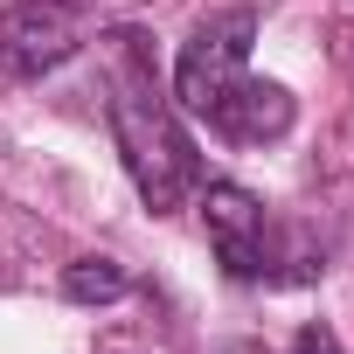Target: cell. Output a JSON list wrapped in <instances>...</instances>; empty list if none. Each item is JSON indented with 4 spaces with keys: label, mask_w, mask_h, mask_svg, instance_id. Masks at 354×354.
I'll use <instances>...</instances> for the list:
<instances>
[{
    "label": "cell",
    "mask_w": 354,
    "mask_h": 354,
    "mask_svg": "<svg viewBox=\"0 0 354 354\" xmlns=\"http://www.w3.org/2000/svg\"><path fill=\"white\" fill-rule=\"evenodd\" d=\"M250 35L257 15L223 8L181 42V63H174V104L223 132L230 146H271L292 132V91L250 77Z\"/></svg>",
    "instance_id": "obj_2"
},
{
    "label": "cell",
    "mask_w": 354,
    "mask_h": 354,
    "mask_svg": "<svg viewBox=\"0 0 354 354\" xmlns=\"http://www.w3.org/2000/svg\"><path fill=\"white\" fill-rule=\"evenodd\" d=\"M202 223H209L216 264H223L236 285L271 278V264H278V250H271V216H264V202H257L243 181H209V188H202Z\"/></svg>",
    "instance_id": "obj_3"
},
{
    "label": "cell",
    "mask_w": 354,
    "mask_h": 354,
    "mask_svg": "<svg viewBox=\"0 0 354 354\" xmlns=\"http://www.w3.org/2000/svg\"><path fill=\"white\" fill-rule=\"evenodd\" d=\"M292 354H340V340H333V326H299Z\"/></svg>",
    "instance_id": "obj_6"
},
{
    "label": "cell",
    "mask_w": 354,
    "mask_h": 354,
    "mask_svg": "<svg viewBox=\"0 0 354 354\" xmlns=\"http://www.w3.org/2000/svg\"><path fill=\"white\" fill-rule=\"evenodd\" d=\"M132 292V278H125V264H111V257H77L70 271H63V299L70 306H118Z\"/></svg>",
    "instance_id": "obj_5"
},
{
    "label": "cell",
    "mask_w": 354,
    "mask_h": 354,
    "mask_svg": "<svg viewBox=\"0 0 354 354\" xmlns=\"http://www.w3.org/2000/svg\"><path fill=\"white\" fill-rule=\"evenodd\" d=\"M84 49V28L63 0H15L0 15V70L8 77H49Z\"/></svg>",
    "instance_id": "obj_4"
},
{
    "label": "cell",
    "mask_w": 354,
    "mask_h": 354,
    "mask_svg": "<svg viewBox=\"0 0 354 354\" xmlns=\"http://www.w3.org/2000/svg\"><path fill=\"white\" fill-rule=\"evenodd\" d=\"M104 49H111V97H104V111H111L118 160L132 174L139 202L153 216H167V209H181L202 188V153H195V139L181 125V104L160 91L139 28H111Z\"/></svg>",
    "instance_id": "obj_1"
}]
</instances>
